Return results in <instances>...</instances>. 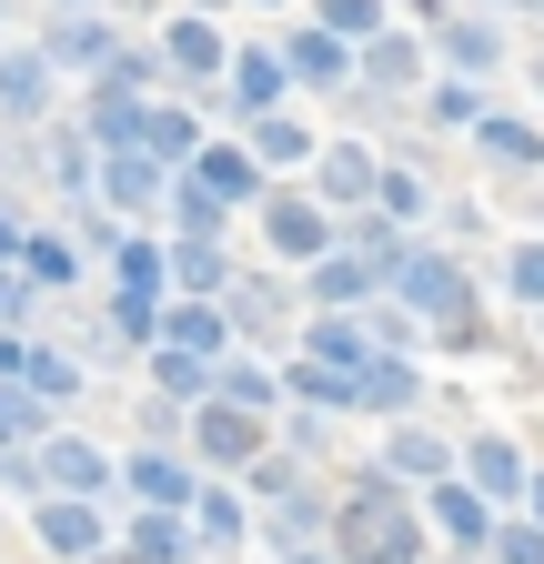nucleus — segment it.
Here are the masks:
<instances>
[{"mask_svg": "<svg viewBox=\"0 0 544 564\" xmlns=\"http://www.w3.org/2000/svg\"><path fill=\"white\" fill-rule=\"evenodd\" d=\"M485 272H474L464 252H444V242H414L403 252V272H393V313L424 333V352H485Z\"/></svg>", "mask_w": 544, "mask_h": 564, "instance_id": "nucleus-1", "label": "nucleus"}, {"mask_svg": "<svg viewBox=\"0 0 544 564\" xmlns=\"http://www.w3.org/2000/svg\"><path fill=\"white\" fill-rule=\"evenodd\" d=\"M333 554H344V564H424L434 554L424 494H403L373 464H353L344 484H333Z\"/></svg>", "mask_w": 544, "mask_h": 564, "instance_id": "nucleus-2", "label": "nucleus"}, {"mask_svg": "<svg viewBox=\"0 0 544 564\" xmlns=\"http://www.w3.org/2000/svg\"><path fill=\"white\" fill-rule=\"evenodd\" d=\"M242 232H252V252H262L272 272H293V282H303L333 242H344V223H333V212H323L303 182H272V192H262V212H252Z\"/></svg>", "mask_w": 544, "mask_h": 564, "instance_id": "nucleus-3", "label": "nucleus"}, {"mask_svg": "<svg viewBox=\"0 0 544 564\" xmlns=\"http://www.w3.org/2000/svg\"><path fill=\"white\" fill-rule=\"evenodd\" d=\"M222 313H232V343L242 352L293 364V343H303V282L293 272H242L232 293H222Z\"/></svg>", "mask_w": 544, "mask_h": 564, "instance_id": "nucleus-4", "label": "nucleus"}, {"mask_svg": "<svg viewBox=\"0 0 544 564\" xmlns=\"http://www.w3.org/2000/svg\"><path fill=\"white\" fill-rule=\"evenodd\" d=\"M152 51H162V70H172V91L182 101H213L222 82H232V21H202V11H162L152 21Z\"/></svg>", "mask_w": 544, "mask_h": 564, "instance_id": "nucleus-5", "label": "nucleus"}, {"mask_svg": "<svg viewBox=\"0 0 544 564\" xmlns=\"http://www.w3.org/2000/svg\"><path fill=\"white\" fill-rule=\"evenodd\" d=\"M31 41H41V61L61 70V82H81V91H91L101 70L131 51V31H121L111 11H41V31H31Z\"/></svg>", "mask_w": 544, "mask_h": 564, "instance_id": "nucleus-6", "label": "nucleus"}, {"mask_svg": "<svg viewBox=\"0 0 544 564\" xmlns=\"http://www.w3.org/2000/svg\"><path fill=\"white\" fill-rule=\"evenodd\" d=\"M182 454L213 474V484H242V474L272 454V423H262V413H232V403H202V413L182 423Z\"/></svg>", "mask_w": 544, "mask_h": 564, "instance_id": "nucleus-7", "label": "nucleus"}, {"mask_svg": "<svg viewBox=\"0 0 544 564\" xmlns=\"http://www.w3.org/2000/svg\"><path fill=\"white\" fill-rule=\"evenodd\" d=\"M373 182H383V141H373V131H333L303 192L333 212V223H353V212H373Z\"/></svg>", "mask_w": 544, "mask_h": 564, "instance_id": "nucleus-8", "label": "nucleus"}, {"mask_svg": "<svg viewBox=\"0 0 544 564\" xmlns=\"http://www.w3.org/2000/svg\"><path fill=\"white\" fill-rule=\"evenodd\" d=\"M202 474L192 454H162V444H131L121 454V514H192L202 505Z\"/></svg>", "mask_w": 544, "mask_h": 564, "instance_id": "nucleus-9", "label": "nucleus"}, {"mask_svg": "<svg viewBox=\"0 0 544 564\" xmlns=\"http://www.w3.org/2000/svg\"><path fill=\"white\" fill-rule=\"evenodd\" d=\"M31 464H41V494H61V505H121V454H101L91 434H72V423H61Z\"/></svg>", "mask_w": 544, "mask_h": 564, "instance_id": "nucleus-10", "label": "nucleus"}, {"mask_svg": "<svg viewBox=\"0 0 544 564\" xmlns=\"http://www.w3.org/2000/svg\"><path fill=\"white\" fill-rule=\"evenodd\" d=\"M454 484H474L494 514H524V494H534V454H524L514 434H494V423H485V434H464V444H454Z\"/></svg>", "mask_w": 544, "mask_h": 564, "instance_id": "nucleus-11", "label": "nucleus"}, {"mask_svg": "<svg viewBox=\"0 0 544 564\" xmlns=\"http://www.w3.org/2000/svg\"><path fill=\"white\" fill-rule=\"evenodd\" d=\"M21 524H31V544H41V564H101V554L121 544L111 505H61V494H41Z\"/></svg>", "mask_w": 544, "mask_h": 564, "instance_id": "nucleus-12", "label": "nucleus"}, {"mask_svg": "<svg viewBox=\"0 0 544 564\" xmlns=\"http://www.w3.org/2000/svg\"><path fill=\"white\" fill-rule=\"evenodd\" d=\"M353 82H363L373 101H403V111H414V101L434 91V41L393 21L383 41H363V51H353Z\"/></svg>", "mask_w": 544, "mask_h": 564, "instance_id": "nucleus-13", "label": "nucleus"}, {"mask_svg": "<svg viewBox=\"0 0 544 564\" xmlns=\"http://www.w3.org/2000/svg\"><path fill=\"white\" fill-rule=\"evenodd\" d=\"M434 70H444V82L494 91L504 70H514V31H504V21H485V11H454V21L434 31Z\"/></svg>", "mask_w": 544, "mask_h": 564, "instance_id": "nucleus-14", "label": "nucleus"}, {"mask_svg": "<svg viewBox=\"0 0 544 564\" xmlns=\"http://www.w3.org/2000/svg\"><path fill=\"white\" fill-rule=\"evenodd\" d=\"M272 111H293V70H283V41H242L232 51V82H222V121L252 131Z\"/></svg>", "mask_w": 544, "mask_h": 564, "instance_id": "nucleus-15", "label": "nucleus"}, {"mask_svg": "<svg viewBox=\"0 0 544 564\" xmlns=\"http://www.w3.org/2000/svg\"><path fill=\"white\" fill-rule=\"evenodd\" d=\"M373 474L383 484H403V494H434V484H454V434L444 423H383V444H373Z\"/></svg>", "mask_w": 544, "mask_h": 564, "instance_id": "nucleus-16", "label": "nucleus"}, {"mask_svg": "<svg viewBox=\"0 0 544 564\" xmlns=\"http://www.w3.org/2000/svg\"><path fill=\"white\" fill-rule=\"evenodd\" d=\"M0 121L11 131H51L61 121V70L41 61V41H0Z\"/></svg>", "mask_w": 544, "mask_h": 564, "instance_id": "nucleus-17", "label": "nucleus"}, {"mask_svg": "<svg viewBox=\"0 0 544 564\" xmlns=\"http://www.w3.org/2000/svg\"><path fill=\"white\" fill-rule=\"evenodd\" d=\"M494 505H485V494H474V484H434L424 494V534H434V554H454V564H485L494 554Z\"/></svg>", "mask_w": 544, "mask_h": 564, "instance_id": "nucleus-18", "label": "nucleus"}, {"mask_svg": "<svg viewBox=\"0 0 544 564\" xmlns=\"http://www.w3.org/2000/svg\"><path fill=\"white\" fill-rule=\"evenodd\" d=\"M393 303V282L353 252V242H333L313 272H303V313H383Z\"/></svg>", "mask_w": 544, "mask_h": 564, "instance_id": "nucleus-19", "label": "nucleus"}, {"mask_svg": "<svg viewBox=\"0 0 544 564\" xmlns=\"http://www.w3.org/2000/svg\"><path fill=\"white\" fill-rule=\"evenodd\" d=\"M424 393H434L424 352H373V364L353 373V413H363V423H414Z\"/></svg>", "mask_w": 544, "mask_h": 564, "instance_id": "nucleus-20", "label": "nucleus"}, {"mask_svg": "<svg viewBox=\"0 0 544 564\" xmlns=\"http://www.w3.org/2000/svg\"><path fill=\"white\" fill-rule=\"evenodd\" d=\"M464 152L485 162L494 182H544V121H534V111H504V101H494L485 121H474V141H464Z\"/></svg>", "mask_w": 544, "mask_h": 564, "instance_id": "nucleus-21", "label": "nucleus"}, {"mask_svg": "<svg viewBox=\"0 0 544 564\" xmlns=\"http://www.w3.org/2000/svg\"><path fill=\"white\" fill-rule=\"evenodd\" d=\"M91 202H101V212H121L131 232H162L172 172H162V162H142V152H111V162H101V182H91Z\"/></svg>", "mask_w": 544, "mask_h": 564, "instance_id": "nucleus-22", "label": "nucleus"}, {"mask_svg": "<svg viewBox=\"0 0 544 564\" xmlns=\"http://www.w3.org/2000/svg\"><path fill=\"white\" fill-rule=\"evenodd\" d=\"M303 364H323V373H363L373 352H383V313H303Z\"/></svg>", "mask_w": 544, "mask_h": 564, "instance_id": "nucleus-23", "label": "nucleus"}, {"mask_svg": "<svg viewBox=\"0 0 544 564\" xmlns=\"http://www.w3.org/2000/svg\"><path fill=\"white\" fill-rule=\"evenodd\" d=\"M283 70H293V101H344L353 91V51L333 31H313V21L283 31Z\"/></svg>", "mask_w": 544, "mask_h": 564, "instance_id": "nucleus-24", "label": "nucleus"}, {"mask_svg": "<svg viewBox=\"0 0 544 564\" xmlns=\"http://www.w3.org/2000/svg\"><path fill=\"white\" fill-rule=\"evenodd\" d=\"M192 182H202V192H213L222 212H242V223H252V212H262V192H272V182H262V162H252V141H242V131H213V141H202V162H192Z\"/></svg>", "mask_w": 544, "mask_h": 564, "instance_id": "nucleus-25", "label": "nucleus"}, {"mask_svg": "<svg viewBox=\"0 0 544 564\" xmlns=\"http://www.w3.org/2000/svg\"><path fill=\"white\" fill-rule=\"evenodd\" d=\"M242 141H252L262 182H313V162H323V141H333V131H313L303 111H272V121H252Z\"/></svg>", "mask_w": 544, "mask_h": 564, "instance_id": "nucleus-26", "label": "nucleus"}, {"mask_svg": "<svg viewBox=\"0 0 544 564\" xmlns=\"http://www.w3.org/2000/svg\"><path fill=\"white\" fill-rule=\"evenodd\" d=\"M202 141H213V121H202V111H192L182 91H162V101L142 111V162H162L172 182H182V172L202 162Z\"/></svg>", "mask_w": 544, "mask_h": 564, "instance_id": "nucleus-27", "label": "nucleus"}, {"mask_svg": "<svg viewBox=\"0 0 544 564\" xmlns=\"http://www.w3.org/2000/svg\"><path fill=\"white\" fill-rule=\"evenodd\" d=\"M373 212H383L393 232H414V242H424V223L444 212V192H434V172H424L414 152H383V182H373Z\"/></svg>", "mask_w": 544, "mask_h": 564, "instance_id": "nucleus-28", "label": "nucleus"}, {"mask_svg": "<svg viewBox=\"0 0 544 564\" xmlns=\"http://www.w3.org/2000/svg\"><path fill=\"white\" fill-rule=\"evenodd\" d=\"M21 282L41 303H72L81 282H91V262H81V242L61 232V223H31V242H21Z\"/></svg>", "mask_w": 544, "mask_h": 564, "instance_id": "nucleus-29", "label": "nucleus"}, {"mask_svg": "<svg viewBox=\"0 0 544 564\" xmlns=\"http://www.w3.org/2000/svg\"><path fill=\"white\" fill-rule=\"evenodd\" d=\"M192 544L213 554V564H252V505H242V484H202V505H192Z\"/></svg>", "mask_w": 544, "mask_h": 564, "instance_id": "nucleus-30", "label": "nucleus"}, {"mask_svg": "<svg viewBox=\"0 0 544 564\" xmlns=\"http://www.w3.org/2000/svg\"><path fill=\"white\" fill-rule=\"evenodd\" d=\"M152 352H192V364H232V313L222 303H162V343Z\"/></svg>", "mask_w": 544, "mask_h": 564, "instance_id": "nucleus-31", "label": "nucleus"}, {"mask_svg": "<svg viewBox=\"0 0 544 564\" xmlns=\"http://www.w3.org/2000/svg\"><path fill=\"white\" fill-rule=\"evenodd\" d=\"M101 293H121V303H172V242L162 232H131L111 252V272H101Z\"/></svg>", "mask_w": 544, "mask_h": 564, "instance_id": "nucleus-32", "label": "nucleus"}, {"mask_svg": "<svg viewBox=\"0 0 544 564\" xmlns=\"http://www.w3.org/2000/svg\"><path fill=\"white\" fill-rule=\"evenodd\" d=\"M252 262L232 242H172V303H222Z\"/></svg>", "mask_w": 544, "mask_h": 564, "instance_id": "nucleus-33", "label": "nucleus"}, {"mask_svg": "<svg viewBox=\"0 0 544 564\" xmlns=\"http://www.w3.org/2000/svg\"><path fill=\"white\" fill-rule=\"evenodd\" d=\"M21 393H31V403L61 423V413H72V403L91 393V364H81L72 343H51V333H41V343H31V373H21Z\"/></svg>", "mask_w": 544, "mask_h": 564, "instance_id": "nucleus-34", "label": "nucleus"}, {"mask_svg": "<svg viewBox=\"0 0 544 564\" xmlns=\"http://www.w3.org/2000/svg\"><path fill=\"white\" fill-rule=\"evenodd\" d=\"M213 403L232 413H262V423H283V364H262V352H232V364H213Z\"/></svg>", "mask_w": 544, "mask_h": 564, "instance_id": "nucleus-35", "label": "nucleus"}, {"mask_svg": "<svg viewBox=\"0 0 544 564\" xmlns=\"http://www.w3.org/2000/svg\"><path fill=\"white\" fill-rule=\"evenodd\" d=\"M41 182L61 192V212H81V202H91V182H101V152H91V141H81L72 121H51V131H41Z\"/></svg>", "mask_w": 544, "mask_h": 564, "instance_id": "nucleus-36", "label": "nucleus"}, {"mask_svg": "<svg viewBox=\"0 0 544 564\" xmlns=\"http://www.w3.org/2000/svg\"><path fill=\"white\" fill-rule=\"evenodd\" d=\"M162 242H242V212H222L213 192L182 172V182H172V202H162Z\"/></svg>", "mask_w": 544, "mask_h": 564, "instance_id": "nucleus-37", "label": "nucleus"}, {"mask_svg": "<svg viewBox=\"0 0 544 564\" xmlns=\"http://www.w3.org/2000/svg\"><path fill=\"white\" fill-rule=\"evenodd\" d=\"M121 554L131 564H202L192 514H121Z\"/></svg>", "mask_w": 544, "mask_h": 564, "instance_id": "nucleus-38", "label": "nucleus"}, {"mask_svg": "<svg viewBox=\"0 0 544 564\" xmlns=\"http://www.w3.org/2000/svg\"><path fill=\"white\" fill-rule=\"evenodd\" d=\"M494 293H504L524 323H544V232H524V242L494 252Z\"/></svg>", "mask_w": 544, "mask_h": 564, "instance_id": "nucleus-39", "label": "nucleus"}, {"mask_svg": "<svg viewBox=\"0 0 544 564\" xmlns=\"http://www.w3.org/2000/svg\"><path fill=\"white\" fill-rule=\"evenodd\" d=\"M494 111V91H474V82H444L434 70V91L414 101V131H454V141H474V121Z\"/></svg>", "mask_w": 544, "mask_h": 564, "instance_id": "nucleus-40", "label": "nucleus"}, {"mask_svg": "<svg viewBox=\"0 0 544 564\" xmlns=\"http://www.w3.org/2000/svg\"><path fill=\"white\" fill-rule=\"evenodd\" d=\"M303 21H313V31H333L344 51H363V41H383V31H393V0H303Z\"/></svg>", "mask_w": 544, "mask_h": 564, "instance_id": "nucleus-41", "label": "nucleus"}, {"mask_svg": "<svg viewBox=\"0 0 544 564\" xmlns=\"http://www.w3.org/2000/svg\"><path fill=\"white\" fill-rule=\"evenodd\" d=\"M142 383L172 413H202V403H213V364H192V352H142Z\"/></svg>", "mask_w": 544, "mask_h": 564, "instance_id": "nucleus-42", "label": "nucleus"}, {"mask_svg": "<svg viewBox=\"0 0 544 564\" xmlns=\"http://www.w3.org/2000/svg\"><path fill=\"white\" fill-rule=\"evenodd\" d=\"M313 484H323L313 464H293L283 444H272V454H262V464L242 474V505H252V514H272V505H293V494H313Z\"/></svg>", "mask_w": 544, "mask_h": 564, "instance_id": "nucleus-43", "label": "nucleus"}, {"mask_svg": "<svg viewBox=\"0 0 544 564\" xmlns=\"http://www.w3.org/2000/svg\"><path fill=\"white\" fill-rule=\"evenodd\" d=\"M333 434H344V423H333V413H303V403H283V423H272V444H283L293 464H333Z\"/></svg>", "mask_w": 544, "mask_h": 564, "instance_id": "nucleus-44", "label": "nucleus"}, {"mask_svg": "<svg viewBox=\"0 0 544 564\" xmlns=\"http://www.w3.org/2000/svg\"><path fill=\"white\" fill-rule=\"evenodd\" d=\"M51 434H61V423H51V413H41L21 383H0V454H41Z\"/></svg>", "mask_w": 544, "mask_h": 564, "instance_id": "nucleus-45", "label": "nucleus"}, {"mask_svg": "<svg viewBox=\"0 0 544 564\" xmlns=\"http://www.w3.org/2000/svg\"><path fill=\"white\" fill-rule=\"evenodd\" d=\"M61 232H72V242H81V262H101V272H111V252L131 242V223H121V212H101V202H81V212H61Z\"/></svg>", "mask_w": 544, "mask_h": 564, "instance_id": "nucleus-46", "label": "nucleus"}, {"mask_svg": "<svg viewBox=\"0 0 544 564\" xmlns=\"http://www.w3.org/2000/svg\"><path fill=\"white\" fill-rule=\"evenodd\" d=\"M485 564H544V524H534V514H504V524H494V554H485Z\"/></svg>", "mask_w": 544, "mask_h": 564, "instance_id": "nucleus-47", "label": "nucleus"}, {"mask_svg": "<svg viewBox=\"0 0 544 564\" xmlns=\"http://www.w3.org/2000/svg\"><path fill=\"white\" fill-rule=\"evenodd\" d=\"M21 242H31V212L0 192V262H11V272H21Z\"/></svg>", "mask_w": 544, "mask_h": 564, "instance_id": "nucleus-48", "label": "nucleus"}, {"mask_svg": "<svg viewBox=\"0 0 544 564\" xmlns=\"http://www.w3.org/2000/svg\"><path fill=\"white\" fill-rule=\"evenodd\" d=\"M31 343H41V333H21V323H0V383H21V373H31Z\"/></svg>", "mask_w": 544, "mask_h": 564, "instance_id": "nucleus-49", "label": "nucleus"}, {"mask_svg": "<svg viewBox=\"0 0 544 564\" xmlns=\"http://www.w3.org/2000/svg\"><path fill=\"white\" fill-rule=\"evenodd\" d=\"M454 11H485V21L514 31V21H544V0H454Z\"/></svg>", "mask_w": 544, "mask_h": 564, "instance_id": "nucleus-50", "label": "nucleus"}, {"mask_svg": "<svg viewBox=\"0 0 544 564\" xmlns=\"http://www.w3.org/2000/svg\"><path fill=\"white\" fill-rule=\"evenodd\" d=\"M172 11H202V21H232L242 0H172Z\"/></svg>", "mask_w": 544, "mask_h": 564, "instance_id": "nucleus-51", "label": "nucleus"}, {"mask_svg": "<svg viewBox=\"0 0 544 564\" xmlns=\"http://www.w3.org/2000/svg\"><path fill=\"white\" fill-rule=\"evenodd\" d=\"M283 564H344V554H333V544H303V554H283Z\"/></svg>", "mask_w": 544, "mask_h": 564, "instance_id": "nucleus-52", "label": "nucleus"}, {"mask_svg": "<svg viewBox=\"0 0 544 564\" xmlns=\"http://www.w3.org/2000/svg\"><path fill=\"white\" fill-rule=\"evenodd\" d=\"M524 514H534V524H544V464H534V494H524Z\"/></svg>", "mask_w": 544, "mask_h": 564, "instance_id": "nucleus-53", "label": "nucleus"}, {"mask_svg": "<svg viewBox=\"0 0 544 564\" xmlns=\"http://www.w3.org/2000/svg\"><path fill=\"white\" fill-rule=\"evenodd\" d=\"M524 82H534V101H544V51H534V61H524Z\"/></svg>", "mask_w": 544, "mask_h": 564, "instance_id": "nucleus-54", "label": "nucleus"}, {"mask_svg": "<svg viewBox=\"0 0 544 564\" xmlns=\"http://www.w3.org/2000/svg\"><path fill=\"white\" fill-rule=\"evenodd\" d=\"M51 11H111V0H51Z\"/></svg>", "mask_w": 544, "mask_h": 564, "instance_id": "nucleus-55", "label": "nucleus"}, {"mask_svg": "<svg viewBox=\"0 0 544 564\" xmlns=\"http://www.w3.org/2000/svg\"><path fill=\"white\" fill-rule=\"evenodd\" d=\"M242 11H293V0H242Z\"/></svg>", "mask_w": 544, "mask_h": 564, "instance_id": "nucleus-56", "label": "nucleus"}, {"mask_svg": "<svg viewBox=\"0 0 544 564\" xmlns=\"http://www.w3.org/2000/svg\"><path fill=\"white\" fill-rule=\"evenodd\" d=\"M534 364H544V323H534Z\"/></svg>", "mask_w": 544, "mask_h": 564, "instance_id": "nucleus-57", "label": "nucleus"}, {"mask_svg": "<svg viewBox=\"0 0 544 564\" xmlns=\"http://www.w3.org/2000/svg\"><path fill=\"white\" fill-rule=\"evenodd\" d=\"M0 31H11V0H0Z\"/></svg>", "mask_w": 544, "mask_h": 564, "instance_id": "nucleus-58", "label": "nucleus"}, {"mask_svg": "<svg viewBox=\"0 0 544 564\" xmlns=\"http://www.w3.org/2000/svg\"><path fill=\"white\" fill-rule=\"evenodd\" d=\"M424 564H454V554H424Z\"/></svg>", "mask_w": 544, "mask_h": 564, "instance_id": "nucleus-59", "label": "nucleus"}, {"mask_svg": "<svg viewBox=\"0 0 544 564\" xmlns=\"http://www.w3.org/2000/svg\"><path fill=\"white\" fill-rule=\"evenodd\" d=\"M252 564H262V554H252Z\"/></svg>", "mask_w": 544, "mask_h": 564, "instance_id": "nucleus-60", "label": "nucleus"}]
</instances>
